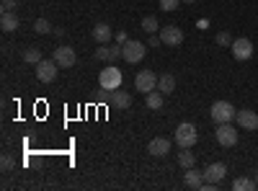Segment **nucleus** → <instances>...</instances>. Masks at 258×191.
I'll return each instance as SVG.
<instances>
[{"label":"nucleus","instance_id":"obj_29","mask_svg":"<svg viewBox=\"0 0 258 191\" xmlns=\"http://www.w3.org/2000/svg\"><path fill=\"white\" fill-rule=\"evenodd\" d=\"M3 11H13V8H18V0H3Z\"/></svg>","mask_w":258,"mask_h":191},{"label":"nucleus","instance_id":"obj_28","mask_svg":"<svg viewBox=\"0 0 258 191\" xmlns=\"http://www.w3.org/2000/svg\"><path fill=\"white\" fill-rule=\"evenodd\" d=\"M114 39H116V44H126V41H129V36H126V31H119V34H114Z\"/></svg>","mask_w":258,"mask_h":191},{"label":"nucleus","instance_id":"obj_4","mask_svg":"<svg viewBox=\"0 0 258 191\" xmlns=\"http://www.w3.org/2000/svg\"><path fill=\"white\" fill-rule=\"evenodd\" d=\"M145 52H147V47L142 44V41H135V39H129L121 47V57L129 62V65H137V62L145 57Z\"/></svg>","mask_w":258,"mask_h":191},{"label":"nucleus","instance_id":"obj_27","mask_svg":"<svg viewBox=\"0 0 258 191\" xmlns=\"http://www.w3.org/2000/svg\"><path fill=\"white\" fill-rule=\"evenodd\" d=\"M181 6V0H160V8L163 11H176Z\"/></svg>","mask_w":258,"mask_h":191},{"label":"nucleus","instance_id":"obj_17","mask_svg":"<svg viewBox=\"0 0 258 191\" xmlns=\"http://www.w3.org/2000/svg\"><path fill=\"white\" fill-rule=\"evenodd\" d=\"M186 186H188V188H202V186H204V171L186 168Z\"/></svg>","mask_w":258,"mask_h":191},{"label":"nucleus","instance_id":"obj_30","mask_svg":"<svg viewBox=\"0 0 258 191\" xmlns=\"http://www.w3.org/2000/svg\"><path fill=\"white\" fill-rule=\"evenodd\" d=\"M0 163H3V171H11V168H13V158L11 155H3V160H0Z\"/></svg>","mask_w":258,"mask_h":191},{"label":"nucleus","instance_id":"obj_26","mask_svg":"<svg viewBox=\"0 0 258 191\" xmlns=\"http://www.w3.org/2000/svg\"><path fill=\"white\" fill-rule=\"evenodd\" d=\"M214 41H217L220 47H232V41H235V39H232V36H230L227 31H220L217 36H214Z\"/></svg>","mask_w":258,"mask_h":191},{"label":"nucleus","instance_id":"obj_32","mask_svg":"<svg viewBox=\"0 0 258 191\" xmlns=\"http://www.w3.org/2000/svg\"><path fill=\"white\" fill-rule=\"evenodd\" d=\"M183 3H194V0H183Z\"/></svg>","mask_w":258,"mask_h":191},{"label":"nucleus","instance_id":"obj_19","mask_svg":"<svg viewBox=\"0 0 258 191\" xmlns=\"http://www.w3.org/2000/svg\"><path fill=\"white\" fill-rule=\"evenodd\" d=\"M0 26H3V31H16L18 29V16L13 11H3V16H0Z\"/></svg>","mask_w":258,"mask_h":191},{"label":"nucleus","instance_id":"obj_12","mask_svg":"<svg viewBox=\"0 0 258 191\" xmlns=\"http://www.w3.org/2000/svg\"><path fill=\"white\" fill-rule=\"evenodd\" d=\"M235 121H238V126L240 130H258V114L255 111H250V109H243V111H238L235 114Z\"/></svg>","mask_w":258,"mask_h":191},{"label":"nucleus","instance_id":"obj_5","mask_svg":"<svg viewBox=\"0 0 258 191\" xmlns=\"http://www.w3.org/2000/svg\"><path fill=\"white\" fill-rule=\"evenodd\" d=\"M135 88L140 91V93H150V91H158V75L153 73V70H140L137 73V78H135Z\"/></svg>","mask_w":258,"mask_h":191},{"label":"nucleus","instance_id":"obj_8","mask_svg":"<svg viewBox=\"0 0 258 191\" xmlns=\"http://www.w3.org/2000/svg\"><path fill=\"white\" fill-rule=\"evenodd\" d=\"M160 39H163V44L165 47H181L183 44V31L178 29V26H163L160 29Z\"/></svg>","mask_w":258,"mask_h":191},{"label":"nucleus","instance_id":"obj_7","mask_svg":"<svg viewBox=\"0 0 258 191\" xmlns=\"http://www.w3.org/2000/svg\"><path fill=\"white\" fill-rule=\"evenodd\" d=\"M230 49H232V57L238 59V62H245V59L253 57V41H250L248 36H240V39L232 41Z\"/></svg>","mask_w":258,"mask_h":191},{"label":"nucleus","instance_id":"obj_6","mask_svg":"<svg viewBox=\"0 0 258 191\" xmlns=\"http://www.w3.org/2000/svg\"><path fill=\"white\" fill-rule=\"evenodd\" d=\"M214 137L222 147H235L238 145V130L227 121V124H217V130H214Z\"/></svg>","mask_w":258,"mask_h":191},{"label":"nucleus","instance_id":"obj_18","mask_svg":"<svg viewBox=\"0 0 258 191\" xmlns=\"http://www.w3.org/2000/svg\"><path fill=\"white\" fill-rule=\"evenodd\" d=\"M158 91H160L163 96H170V93L176 91V78L170 75V73L160 75V78H158Z\"/></svg>","mask_w":258,"mask_h":191},{"label":"nucleus","instance_id":"obj_23","mask_svg":"<svg viewBox=\"0 0 258 191\" xmlns=\"http://www.w3.org/2000/svg\"><path fill=\"white\" fill-rule=\"evenodd\" d=\"M140 29L147 31V34H158V31H160L158 18H155V16H145V18H142V24H140Z\"/></svg>","mask_w":258,"mask_h":191},{"label":"nucleus","instance_id":"obj_9","mask_svg":"<svg viewBox=\"0 0 258 191\" xmlns=\"http://www.w3.org/2000/svg\"><path fill=\"white\" fill-rule=\"evenodd\" d=\"M57 62L54 59H41L39 65H36V78L41 80V83H52V80H57Z\"/></svg>","mask_w":258,"mask_h":191},{"label":"nucleus","instance_id":"obj_3","mask_svg":"<svg viewBox=\"0 0 258 191\" xmlns=\"http://www.w3.org/2000/svg\"><path fill=\"white\" fill-rule=\"evenodd\" d=\"M121 80H124L121 70L114 68V65H109V68H103V70H101V75H98V86L106 88V91H116V88H121Z\"/></svg>","mask_w":258,"mask_h":191},{"label":"nucleus","instance_id":"obj_2","mask_svg":"<svg viewBox=\"0 0 258 191\" xmlns=\"http://www.w3.org/2000/svg\"><path fill=\"white\" fill-rule=\"evenodd\" d=\"M173 140L178 142V147H194V145H197V140H199V132H197V126H194V124L181 121V124L176 126Z\"/></svg>","mask_w":258,"mask_h":191},{"label":"nucleus","instance_id":"obj_14","mask_svg":"<svg viewBox=\"0 0 258 191\" xmlns=\"http://www.w3.org/2000/svg\"><path fill=\"white\" fill-rule=\"evenodd\" d=\"M121 54V44H98V49H96V59H101V62H114L116 57Z\"/></svg>","mask_w":258,"mask_h":191},{"label":"nucleus","instance_id":"obj_25","mask_svg":"<svg viewBox=\"0 0 258 191\" xmlns=\"http://www.w3.org/2000/svg\"><path fill=\"white\" fill-rule=\"evenodd\" d=\"M34 31H36V34H49V31H54V26L49 24L47 18H36V21H34Z\"/></svg>","mask_w":258,"mask_h":191},{"label":"nucleus","instance_id":"obj_11","mask_svg":"<svg viewBox=\"0 0 258 191\" xmlns=\"http://www.w3.org/2000/svg\"><path fill=\"white\" fill-rule=\"evenodd\" d=\"M59 68H73L75 65V49L73 47H68V44H62V47H57L54 49V57H52Z\"/></svg>","mask_w":258,"mask_h":191},{"label":"nucleus","instance_id":"obj_16","mask_svg":"<svg viewBox=\"0 0 258 191\" xmlns=\"http://www.w3.org/2000/svg\"><path fill=\"white\" fill-rule=\"evenodd\" d=\"M93 39L98 41V44H109V41L114 39V31L109 24H96L93 26Z\"/></svg>","mask_w":258,"mask_h":191},{"label":"nucleus","instance_id":"obj_31","mask_svg":"<svg viewBox=\"0 0 258 191\" xmlns=\"http://www.w3.org/2000/svg\"><path fill=\"white\" fill-rule=\"evenodd\" d=\"M255 183H258V171H255Z\"/></svg>","mask_w":258,"mask_h":191},{"label":"nucleus","instance_id":"obj_20","mask_svg":"<svg viewBox=\"0 0 258 191\" xmlns=\"http://www.w3.org/2000/svg\"><path fill=\"white\" fill-rule=\"evenodd\" d=\"M178 165H181V168H194V165H197V155L191 153V147H181V153H178Z\"/></svg>","mask_w":258,"mask_h":191},{"label":"nucleus","instance_id":"obj_21","mask_svg":"<svg viewBox=\"0 0 258 191\" xmlns=\"http://www.w3.org/2000/svg\"><path fill=\"white\" fill-rule=\"evenodd\" d=\"M163 98H165V96H163L160 91H150V93H147V101H145V103H147V109L160 111V109H163Z\"/></svg>","mask_w":258,"mask_h":191},{"label":"nucleus","instance_id":"obj_10","mask_svg":"<svg viewBox=\"0 0 258 191\" xmlns=\"http://www.w3.org/2000/svg\"><path fill=\"white\" fill-rule=\"evenodd\" d=\"M225 173H227L225 163H209V165L204 168V181H207V183H214V186H220L222 178H225Z\"/></svg>","mask_w":258,"mask_h":191},{"label":"nucleus","instance_id":"obj_22","mask_svg":"<svg viewBox=\"0 0 258 191\" xmlns=\"http://www.w3.org/2000/svg\"><path fill=\"white\" fill-rule=\"evenodd\" d=\"M24 62L26 65H39L41 62V49L39 47H26L24 49Z\"/></svg>","mask_w":258,"mask_h":191},{"label":"nucleus","instance_id":"obj_15","mask_svg":"<svg viewBox=\"0 0 258 191\" xmlns=\"http://www.w3.org/2000/svg\"><path fill=\"white\" fill-rule=\"evenodd\" d=\"M109 103L116 106V109H121V111H126L129 106H132V96H129L126 91H121V88H116V91H111V101Z\"/></svg>","mask_w":258,"mask_h":191},{"label":"nucleus","instance_id":"obj_1","mask_svg":"<svg viewBox=\"0 0 258 191\" xmlns=\"http://www.w3.org/2000/svg\"><path fill=\"white\" fill-rule=\"evenodd\" d=\"M235 114H238V109L230 103V101H214L212 109H209V116L217 121V124H227L235 119Z\"/></svg>","mask_w":258,"mask_h":191},{"label":"nucleus","instance_id":"obj_24","mask_svg":"<svg viewBox=\"0 0 258 191\" xmlns=\"http://www.w3.org/2000/svg\"><path fill=\"white\" fill-rule=\"evenodd\" d=\"M232 188L235 191H253V188H258V183L250 181V178H235L232 181Z\"/></svg>","mask_w":258,"mask_h":191},{"label":"nucleus","instance_id":"obj_13","mask_svg":"<svg viewBox=\"0 0 258 191\" xmlns=\"http://www.w3.org/2000/svg\"><path fill=\"white\" fill-rule=\"evenodd\" d=\"M147 153H150V155H155V158L168 155V153H170V140H168V137H155V140H150Z\"/></svg>","mask_w":258,"mask_h":191}]
</instances>
